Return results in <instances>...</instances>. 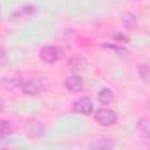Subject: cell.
I'll use <instances>...</instances> for the list:
<instances>
[{"label":"cell","instance_id":"cell-1","mask_svg":"<svg viewBox=\"0 0 150 150\" xmlns=\"http://www.w3.org/2000/svg\"><path fill=\"white\" fill-rule=\"evenodd\" d=\"M18 85H20V90L23 94H27V96H39L46 88L44 83H42V80H39V78H28V80L20 81Z\"/></svg>","mask_w":150,"mask_h":150},{"label":"cell","instance_id":"cell-2","mask_svg":"<svg viewBox=\"0 0 150 150\" xmlns=\"http://www.w3.org/2000/svg\"><path fill=\"white\" fill-rule=\"evenodd\" d=\"M39 55H41V60L44 64H55V62L60 60L62 50L57 48V46H42L41 51H39Z\"/></svg>","mask_w":150,"mask_h":150},{"label":"cell","instance_id":"cell-3","mask_svg":"<svg viewBox=\"0 0 150 150\" xmlns=\"http://www.w3.org/2000/svg\"><path fill=\"white\" fill-rule=\"evenodd\" d=\"M96 120H97L99 125L108 127V125H113L117 122V113L111 108H101V110L96 111Z\"/></svg>","mask_w":150,"mask_h":150},{"label":"cell","instance_id":"cell-4","mask_svg":"<svg viewBox=\"0 0 150 150\" xmlns=\"http://www.w3.org/2000/svg\"><path fill=\"white\" fill-rule=\"evenodd\" d=\"M72 111L74 113H80V115H90L94 111V103L90 97H81L78 101L72 103Z\"/></svg>","mask_w":150,"mask_h":150},{"label":"cell","instance_id":"cell-5","mask_svg":"<svg viewBox=\"0 0 150 150\" xmlns=\"http://www.w3.org/2000/svg\"><path fill=\"white\" fill-rule=\"evenodd\" d=\"M83 87H85L83 78L78 76V74H72V76H69V78L65 80V88H67L69 92H81Z\"/></svg>","mask_w":150,"mask_h":150},{"label":"cell","instance_id":"cell-6","mask_svg":"<svg viewBox=\"0 0 150 150\" xmlns=\"http://www.w3.org/2000/svg\"><path fill=\"white\" fill-rule=\"evenodd\" d=\"M97 101L103 104V106H110L113 101H115V94L111 88H101L99 94H97Z\"/></svg>","mask_w":150,"mask_h":150},{"label":"cell","instance_id":"cell-7","mask_svg":"<svg viewBox=\"0 0 150 150\" xmlns=\"http://www.w3.org/2000/svg\"><path fill=\"white\" fill-rule=\"evenodd\" d=\"M34 13H35V7L25 6V7H20V11H16L13 16H14V18H20V16H27V14H34Z\"/></svg>","mask_w":150,"mask_h":150},{"label":"cell","instance_id":"cell-8","mask_svg":"<svg viewBox=\"0 0 150 150\" xmlns=\"http://www.w3.org/2000/svg\"><path fill=\"white\" fill-rule=\"evenodd\" d=\"M13 129V125H11V122L9 120H0V134H9V131Z\"/></svg>","mask_w":150,"mask_h":150},{"label":"cell","instance_id":"cell-9","mask_svg":"<svg viewBox=\"0 0 150 150\" xmlns=\"http://www.w3.org/2000/svg\"><path fill=\"white\" fill-rule=\"evenodd\" d=\"M138 72H139V76L143 81H148V64H141L138 67Z\"/></svg>","mask_w":150,"mask_h":150},{"label":"cell","instance_id":"cell-10","mask_svg":"<svg viewBox=\"0 0 150 150\" xmlns=\"http://www.w3.org/2000/svg\"><path fill=\"white\" fill-rule=\"evenodd\" d=\"M104 48H108V50H115L117 53H125V50H124V48L120 50V48H117V46H111V44H104Z\"/></svg>","mask_w":150,"mask_h":150},{"label":"cell","instance_id":"cell-11","mask_svg":"<svg viewBox=\"0 0 150 150\" xmlns=\"http://www.w3.org/2000/svg\"><path fill=\"white\" fill-rule=\"evenodd\" d=\"M113 143L111 141H101V143H94L92 146H111Z\"/></svg>","mask_w":150,"mask_h":150},{"label":"cell","instance_id":"cell-12","mask_svg":"<svg viewBox=\"0 0 150 150\" xmlns=\"http://www.w3.org/2000/svg\"><path fill=\"white\" fill-rule=\"evenodd\" d=\"M115 41H125V42H127L129 37H125V35H118V34H117V35H115Z\"/></svg>","mask_w":150,"mask_h":150},{"label":"cell","instance_id":"cell-13","mask_svg":"<svg viewBox=\"0 0 150 150\" xmlns=\"http://www.w3.org/2000/svg\"><path fill=\"white\" fill-rule=\"evenodd\" d=\"M4 108H6V103H4V99H0V111H4Z\"/></svg>","mask_w":150,"mask_h":150},{"label":"cell","instance_id":"cell-14","mask_svg":"<svg viewBox=\"0 0 150 150\" xmlns=\"http://www.w3.org/2000/svg\"><path fill=\"white\" fill-rule=\"evenodd\" d=\"M4 55H6V51H4V48H2V46H0V58H2Z\"/></svg>","mask_w":150,"mask_h":150}]
</instances>
